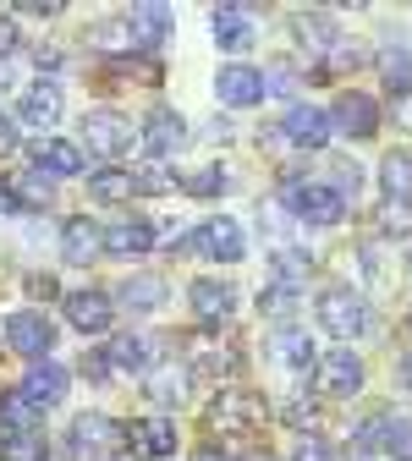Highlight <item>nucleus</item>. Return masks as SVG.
Segmentation results:
<instances>
[{"label":"nucleus","mask_w":412,"mask_h":461,"mask_svg":"<svg viewBox=\"0 0 412 461\" xmlns=\"http://www.w3.org/2000/svg\"><path fill=\"white\" fill-rule=\"evenodd\" d=\"M330 127H341V132H352V138H374V127H380V104L369 99V94H341L335 99V110H330Z\"/></svg>","instance_id":"14"},{"label":"nucleus","mask_w":412,"mask_h":461,"mask_svg":"<svg viewBox=\"0 0 412 461\" xmlns=\"http://www.w3.org/2000/svg\"><path fill=\"white\" fill-rule=\"evenodd\" d=\"M270 352H275V363L291 368V374L319 368V346H314V335H308L303 324H280V330L270 335Z\"/></svg>","instance_id":"9"},{"label":"nucleus","mask_w":412,"mask_h":461,"mask_svg":"<svg viewBox=\"0 0 412 461\" xmlns=\"http://www.w3.org/2000/svg\"><path fill=\"white\" fill-rule=\"evenodd\" d=\"M188 461H231V456H225V450H215V445H198Z\"/></svg>","instance_id":"46"},{"label":"nucleus","mask_w":412,"mask_h":461,"mask_svg":"<svg viewBox=\"0 0 412 461\" xmlns=\"http://www.w3.org/2000/svg\"><path fill=\"white\" fill-rule=\"evenodd\" d=\"M407 330H412V313H407Z\"/></svg>","instance_id":"50"},{"label":"nucleus","mask_w":412,"mask_h":461,"mask_svg":"<svg viewBox=\"0 0 412 461\" xmlns=\"http://www.w3.org/2000/svg\"><path fill=\"white\" fill-rule=\"evenodd\" d=\"M319 390L325 395H358L363 390V379H369V368H363V357L352 352V346H341V352H330V357H319Z\"/></svg>","instance_id":"6"},{"label":"nucleus","mask_w":412,"mask_h":461,"mask_svg":"<svg viewBox=\"0 0 412 461\" xmlns=\"http://www.w3.org/2000/svg\"><path fill=\"white\" fill-rule=\"evenodd\" d=\"M303 308V292H298V285H264V292H259V313L264 319H291V313H298Z\"/></svg>","instance_id":"32"},{"label":"nucleus","mask_w":412,"mask_h":461,"mask_svg":"<svg viewBox=\"0 0 412 461\" xmlns=\"http://www.w3.org/2000/svg\"><path fill=\"white\" fill-rule=\"evenodd\" d=\"M50 182H55V176H44V170H28L17 187H23V198H28V203H39V198H50Z\"/></svg>","instance_id":"41"},{"label":"nucleus","mask_w":412,"mask_h":461,"mask_svg":"<svg viewBox=\"0 0 412 461\" xmlns=\"http://www.w3.org/2000/svg\"><path fill=\"white\" fill-rule=\"evenodd\" d=\"M220 187H225V170L220 165H204V170H193V176H188V193L193 198H215Z\"/></svg>","instance_id":"37"},{"label":"nucleus","mask_w":412,"mask_h":461,"mask_svg":"<svg viewBox=\"0 0 412 461\" xmlns=\"http://www.w3.org/2000/svg\"><path fill=\"white\" fill-rule=\"evenodd\" d=\"M143 143H149V154L165 159V154H176V149L188 143V122L176 110H154L149 122H143Z\"/></svg>","instance_id":"22"},{"label":"nucleus","mask_w":412,"mask_h":461,"mask_svg":"<svg viewBox=\"0 0 412 461\" xmlns=\"http://www.w3.org/2000/svg\"><path fill=\"white\" fill-rule=\"evenodd\" d=\"M314 313H319V324H325L330 335H341V340H358V335H369V324H374L363 292H352V285H330V292H319Z\"/></svg>","instance_id":"3"},{"label":"nucleus","mask_w":412,"mask_h":461,"mask_svg":"<svg viewBox=\"0 0 412 461\" xmlns=\"http://www.w3.org/2000/svg\"><path fill=\"white\" fill-rule=\"evenodd\" d=\"M6 340L17 346L23 357H44L50 346H55V324H50L39 308H23V313H12V319H6Z\"/></svg>","instance_id":"11"},{"label":"nucleus","mask_w":412,"mask_h":461,"mask_svg":"<svg viewBox=\"0 0 412 461\" xmlns=\"http://www.w3.org/2000/svg\"><path fill=\"white\" fill-rule=\"evenodd\" d=\"M380 187H385L390 203H412V154L407 149H396V154L380 159Z\"/></svg>","instance_id":"24"},{"label":"nucleus","mask_w":412,"mask_h":461,"mask_svg":"<svg viewBox=\"0 0 412 461\" xmlns=\"http://www.w3.org/2000/svg\"><path fill=\"white\" fill-rule=\"evenodd\" d=\"M28 292H33V297H44V303H50V297H55V292H61V285H55V275H33V280H28Z\"/></svg>","instance_id":"42"},{"label":"nucleus","mask_w":412,"mask_h":461,"mask_svg":"<svg viewBox=\"0 0 412 461\" xmlns=\"http://www.w3.org/2000/svg\"><path fill=\"white\" fill-rule=\"evenodd\" d=\"M380 230H390V237H401V230H412V203H390L380 209Z\"/></svg>","instance_id":"38"},{"label":"nucleus","mask_w":412,"mask_h":461,"mask_svg":"<svg viewBox=\"0 0 412 461\" xmlns=\"http://www.w3.org/2000/svg\"><path fill=\"white\" fill-rule=\"evenodd\" d=\"M115 303L133 308V313H154V308L165 303V280H160V275H127L122 292H115Z\"/></svg>","instance_id":"23"},{"label":"nucleus","mask_w":412,"mask_h":461,"mask_svg":"<svg viewBox=\"0 0 412 461\" xmlns=\"http://www.w3.org/2000/svg\"><path fill=\"white\" fill-rule=\"evenodd\" d=\"M308 269H314L308 248H275V280H280V285H298Z\"/></svg>","instance_id":"33"},{"label":"nucleus","mask_w":412,"mask_h":461,"mask_svg":"<svg viewBox=\"0 0 412 461\" xmlns=\"http://www.w3.org/2000/svg\"><path fill=\"white\" fill-rule=\"evenodd\" d=\"M67 368L61 363H33L28 368V379H23V395H28V407L39 412V407H61V395H67Z\"/></svg>","instance_id":"16"},{"label":"nucleus","mask_w":412,"mask_h":461,"mask_svg":"<svg viewBox=\"0 0 412 461\" xmlns=\"http://www.w3.org/2000/svg\"><path fill=\"white\" fill-rule=\"evenodd\" d=\"M280 132H286V143H298V149H325L335 127H330V110H319V104H291L286 122H280Z\"/></svg>","instance_id":"10"},{"label":"nucleus","mask_w":412,"mask_h":461,"mask_svg":"<svg viewBox=\"0 0 412 461\" xmlns=\"http://www.w3.org/2000/svg\"><path fill=\"white\" fill-rule=\"evenodd\" d=\"M380 72H385L390 94H412V50H390L385 61H380Z\"/></svg>","instance_id":"34"},{"label":"nucleus","mask_w":412,"mask_h":461,"mask_svg":"<svg viewBox=\"0 0 412 461\" xmlns=\"http://www.w3.org/2000/svg\"><path fill=\"white\" fill-rule=\"evenodd\" d=\"M17 429H39V412L28 407L23 390H6L0 395V434H17Z\"/></svg>","instance_id":"30"},{"label":"nucleus","mask_w":412,"mask_h":461,"mask_svg":"<svg viewBox=\"0 0 412 461\" xmlns=\"http://www.w3.org/2000/svg\"><path fill=\"white\" fill-rule=\"evenodd\" d=\"M83 374H88L94 384H105V379H110V363H105V357H88V363H83Z\"/></svg>","instance_id":"43"},{"label":"nucleus","mask_w":412,"mask_h":461,"mask_svg":"<svg viewBox=\"0 0 412 461\" xmlns=\"http://www.w3.org/2000/svg\"><path fill=\"white\" fill-rule=\"evenodd\" d=\"M17 12H33V17H55L61 6H55V0H44V6H39V0H33V6H17Z\"/></svg>","instance_id":"47"},{"label":"nucleus","mask_w":412,"mask_h":461,"mask_svg":"<svg viewBox=\"0 0 412 461\" xmlns=\"http://www.w3.org/2000/svg\"><path fill=\"white\" fill-rule=\"evenodd\" d=\"M0 461H50L44 429H17V434H0Z\"/></svg>","instance_id":"27"},{"label":"nucleus","mask_w":412,"mask_h":461,"mask_svg":"<svg viewBox=\"0 0 412 461\" xmlns=\"http://www.w3.org/2000/svg\"><path fill=\"white\" fill-rule=\"evenodd\" d=\"M127 28H133V44H160L170 33V6H133Z\"/></svg>","instance_id":"26"},{"label":"nucleus","mask_w":412,"mask_h":461,"mask_svg":"<svg viewBox=\"0 0 412 461\" xmlns=\"http://www.w3.org/2000/svg\"><path fill=\"white\" fill-rule=\"evenodd\" d=\"M127 193H133V170H122V165H105V170L88 176V198L94 203H122Z\"/></svg>","instance_id":"28"},{"label":"nucleus","mask_w":412,"mask_h":461,"mask_svg":"<svg viewBox=\"0 0 412 461\" xmlns=\"http://www.w3.org/2000/svg\"><path fill=\"white\" fill-rule=\"evenodd\" d=\"M335 450H330V439H319V434H303L298 439V450H291V461H330Z\"/></svg>","instance_id":"40"},{"label":"nucleus","mask_w":412,"mask_h":461,"mask_svg":"<svg viewBox=\"0 0 412 461\" xmlns=\"http://www.w3.org/2000/svg\"><path fill=\"white\" fill-rule=\"evenodd\" d=\"M127 445L143 450V456H154V461H165V456H176V423L170 418H138L127 429Z\"/></svg>","instance_id":"19"},{"label":"nucleus","mask_w":412,"mask_h":461,"mask_svg":"<svg viewBox=\"0 0 412 461\" xmlns=\"http://www.w3.org/2000/svg\"><path fill=\"white\" fill-rule=\"evenodd\" d=\"M17 115H23L28 127H39V132L55 127V122H61V88H55V83H33V88H23Z\"/></svg>","instance_id":"20"},{"label":"nucleus","mask_w":412,"mask_h":461,"mask_svg":"<svg viewBox=\"0 0 412 461\" xmlns=\"http://www.w3.org/2000/svg\"><path fill=\"white\" fill-rule=\"evenodd\" d=\"M105 363H115L122 374H149V340L143 335H115L110 352H105Z\"/></svg>","instance_id":"29"},{"label":"nucleus","mask_w":412,"mask_h":461,"mask_svg":"<svg viewBox=\"0 0 412 461\" xmlns=\"http://www.w3.org/2000/svg\"><path fill=\"white\" fill-rule=\"evenodd\" d=\"M215 94H220V104H231V110H248V104L264 99V72L248 67V61H231V67H220Z\"/></svg>","instance_id":"8"},{"label":"nucleus","mask_w":412,"mask_h":461,"mask_svg":"<svg viewBox=\"0 0 412 461\" xmlns=\"http://www.w3.org/2000/svg\"><path fill=\"white\" fill-rule=\"evenodd\" d=\"M215 39H220L225 50H248V44H253L248 6H215Z\"/></svg>","instance_id":"25"},{"label":"nucleus","mask_w":412,"mask_h":461,"mask_svg":"<svg viewBox=\"0 0 412 461\" xmlns=\"http://www.w3.org/2000/svg\"><path fill=\"white\" fill-rule=\"evenodd\" d=\"M280 423H291V429H308V423H314V401H303V395L280 401Z\"/></svg>","instance_id":"39"},{"label":"nucleus","mask_w":412,"mask_h":461,"mask_svg":"<svg viewBox=\"0 0 412 461\" xmlns=\"http://www.w3.org/2000/svg\"><path fill=\"white\" fill-rule=\"evenodd\" d=\"M188 368L198 374V379H215V374H225L231 368V346H220V330L215 324H204L198 335H188Z\"/></svg>","instance_id":"17"},{"label":"nucleus","mask_w":412,"mask_h":461,"mask_svg":"<svg viewBox=\"0 0 412 461\" xmlns=\"http://www.w3.org/2000/svg\"><path fill=\"white\" fill-rule=\"evenodd\" d=\"M99 237H105V253H110V258H138V253H149V248L160 242V237H154V225L138 220V214L115 220V225H99Z\"/></svg>","instance_id":"12"},{"label":"nucleus","mask_w":412,"mask_h":461,"mask_svg":"<svg viewBox=\"0 0 412 461\" xmlns=\"http://www.w3.org/2000/svg\"><path fill=\"white\" fill-rule=\"evenodd\" d=\"M176 182L165 176V165H138L133 170V193H170Z\"/></svg>","instance_id":"36"},{"label":"nucleus","mask_w":412,"mask_h":461,"mask_svg":"<svg viewBox=\"0 0 412 461\" xmlns=\"http://www.w3.org/2000/svg\"><path fill=\"white\" fill-rule=\"evenodd\" d=\"M17 149V127L6 122V115H0V154H12Z\"/></svg>","instance_id":"45"},{"label":"nucleus","mask_w":412,"mask_h":461,"mask_svg":"<svg viewBox=\"0 0 412 461\" xmlns=\"http://www.w3.org/2000/svg\"><path fill=\"white\" fill-rule=\"evenodd\" d=\"M67 439H72V450H78V456L105 461V456H115V450L127 445V429H122V423H110L105 412H83V418H72Z\"/></svg>","instance_id":"5"},{"label":"nucleus","mask_w":412,"mask_h":461,"mask_svg":"<svg viewBox=\"0 0 412 461\" xmlns=\"http://www.w3.org/2000/svg\"><path fill=\"white\" fill-rule=\"evenodd\" d=\"M33 170H44V176H78V170H83V149L72 138H39L33 143Z\"/></svg>","instance_id":"18"},{"label":"nucleus","mask_w":412,"mask_h":461,"mask_svg":"<svg viewBox=\"0 0 412 461\" xmlns=\"http://www.w3.org/2000/svg\"><path fill=\"white\" fill-rule=\"evenodd\" d=\"M12 44H17V28L0 17V67H6V50H12Z\"/></svg>","instance_id":"44"},{"label":"nucleus","mask_w":412,"mask_h":461,"mask_svg":"<svg viewBox=\"0 0 412 461\" xmlns=\"http://www.w3.org/2000/svg\"><path fill=\"white\" fill-rule=\"evenodd\" d=\"M78 149L105 154V159L127 154L133 149V122H127V115H115V110H88L83 127H78Z\"/></svg>","instance_id":"4"},{"label":"nucleus","mask_w":412,"mask_h":461,"mask_svg":"<svg viewBox=\"0 0 412 461\" xmlns=\"http://www.w3.org/2000/svg\"><path fill=\"white\" fill-rule=\"evenodd\" d=\"M401 384L412 390V357H401Z\"/></svg>","instance_id":"48"},{"label":"nucleus","mask_w":412,"mask_h":461,"mask_svg":"<svg viewBox=\"0 0 412 461\" xmlns=\"http://www.w3.org/2000/svg\"><path fill=\"white\" fill-rule=\"evenodd\" d=\"M188 303H193V313L204 319V324H225L231 319V308H237V292H231V280H220V275H198L193 285H188Z\"/></svg>","instance_id":"7"},{"label":"nucleus","mask_w":412,"mask_h":461,"mask_svg":"<svg viewBox=\"0 0 412 461\" xmlns=\"http://www.w3.org/2000/svg\"><path fill=\"white\" fill-rule=\"evenodd\" d=\"M243 461H270V456H264V450H253V456H243Z\"/></svg>","instance_id":"49"},{"label":"nucleus","mask_w":412,"mask_h":461,"mask_svg":"<svg viewBox=\"0 0 412 461\" xmlns=\"http://www.w3.org/2000/svg\"><path fill=\"white\" fill-rule=\"evenodd\" d=\"M182 390H188V379L176 374V368L149 374V401H154V407H170V401H182Z\"/></svg>","instance_id":"35"},{"label":"nucleus","mask_w":412,"mask_h":461,"mask_svg":"<svg viewBox=\"0 0 412 461\" xmlns=\"http://www.w3.org/2000/svg\"><path fill=\"white\" fill-rule=\"evenodd\" d=\"M259 423H264V395H259V390L231 384V390H220V395L209 401V429H215L220 439H243V434H253Z\"/></svg>","instance_id":"1"},{"label":"nucleus","mask_w":412,"mask_h":461,"mask_svg":"<svg viewBox=\"0 0 412 461\" xmlns=\"http://www.w3.org/2000/svg\"><path fill=\"white\" fill-rule=\"evenodd\" d=\"M380 450L390 461H412V418H380Z\"/></svg>","instance_id":"31"},{"label":"nucleus","mask_w":412,"mask_h":461,"mask_svg":"<svg viewBox=\"0 0 412 461\" xmlns=\"http://www.w3.org/2000/svg\"><path fill=\"white\" fill-rule=\"evenodd\" d=\"M61 308H67V324L83 330V335H105L110 319H115V303H110L105 292H72Z\"/></svg>","instance_id":"15"},{"label":"nucleus","mask_w":412,"mask_h":461,"mask_svg":"<svg viewBox=\"0 0 412 461\" xmlns=\"http://www.w3.org/2000/svg\"><path fill=\"white\" fill-rule=\"evenodd\" d=\"M280 198H286V209L298 214L303 225H341V220H346V198H341L330 182H303V176H286Z\"/></svg>","instance_id":"2"},{"label":"nucleus","mask_w":412,"mask_h":461,"mask_svg":"<svg viewBox=\"0 0 412 461\" xmlns=\"http://www.w3.org/2000/svg\"><path fill=\"white\" fill-rule=\"evenodd\" d=\"M94 253H105V237H99V225H94L88 214L67 220V225H61V258H67V264H88Z\"/></svg>","instance_id":"21"},{"label":"nucleus","mask_w":412,"mask_h":461,"mask_svg":"<svg viewBox=\"0 0 412 461\" xmlns=\"http://www.w3.org/2000/svg\"><path fill=\"white\" fill-rule=\"evenodd\" d=\"M193 242H198V253H209V258H220V264H237V258L248 253V237H243L237 220H204Z\"/></svg>","instance_id":"13"}]
</instances>
